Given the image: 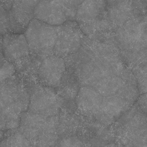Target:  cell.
Instances as JSON below:
<instances>
[{"instance_id":"cell-9","label":"cell","mask_w":147,"mask_h":147,"mask_svg":"<svg viewBox=\"0 0 147 147\" xmlns=\"http://www.w3.org/2000/svg\"><path fill=\"white\" fill-rule=\"evenodd\" d=\"M53 88L47 86L36 88L30 95L28 111L49 117L57 116L63 100Z\"/></svg>"},{"instance_id":"cell-6","label":"cell","mask_w":147,"mask_h":147,"mask_svg":"<svg viewBox=\"0 0 147 147\" xmlns=\"http://www.w3.org/2000/svg\"><path fill=\"white\" fill-rule=\"evenodd\" d=\"M58 26L33 19L24 33L30 51L45 58L52 55L57 41Z\"/></svg>"},{"instance_id":"cell-21","label":"cell","mask_w":147,"mask_h":147,"mask_svg":"<svg viewBox=\"0 0 147 147\" xmlns=\"http://www.w3.org/2000/svg\"><path fill=\"white\" fill-rule=\"evenodd\" d=\"M141 1L142 3V4L143 5H145V4H146L147 5V0H140Z\"/></svg>"},{"instance_id":"cell-15","label":"cell","mask_w":147,"mask_h":147,"mask_svg":"<svg viewBox=\"0 0 147 147\" xmlns=\"http://www.w3.org/2000/svg\"><path fill=\"white\" fill-rule=\"evenodd\" d=\"M32 146L29 140L18 131L2 141L1 147H28Z\"/></svg>"},{"instance_id":"cell-12","label":"cell","mask_w":147,"mask_h":147,"mask_svg":"<svg viewBox=\"0 0 147 147\" xmlns=\"http://www.w3.org/2000/svg\"><path fill=\"white\" fill-rule=\"evenodd\" d=\"M66 70L65 61L62 57L51 55L42 61L39 69V76L45 86L57 87L60 85Z\"/></svg>"},{"instance_id":"cell-19","label":"cell","mask_w":147,"mask_h":147,"mask_svg":"<svg viewBox=\"0 0 147 147\" xmlns=\"http://www.w3.org/2000/svg\"><path fill=\"white\" fill-rule=\"evenodd\" d=\"M60 145L61 147H81L84 146L83 143L76 138L69 137L63 138L61 141Z\"/></svg>"},{"instance_id":"cell-1","label":"cell","mask_w":147,"mask_h":147,"mask_svg":"<svg viewBox=\"0 0 147 147\" xmlns=\"http://www.w3.org/2000/svg\"><path fill=\"white\" fill-rule=\"evenodd\" d=\"M74 55L78 58L77 72L83 86L111 87L131 72L116 51L87 37Z\"/></svg>"},{"instance_id":"cell-5","label":"cell","mask_w":147,"mask_h":147,"mask_svg":"<svg viewBox=\"0 0 147 147\" xmlns=\"http://www.w3.org/2000/svg\"><path fill=\"white\" fill-rule=\"evenodd\" d=\"M75 21L85 36L95 39L107 26V0H85L76 10Z\"/></svg>"},{"instance_id":"cell-14","label":"cell","mask_w":147,"mask_h":147,"mask_svg":"<svg viewBox=\"0 0 147 147\" xmlns=\"http://www.w3.org/2000/svg\"><path fill=\"white\" fill-rule=\"evenodd\" d=\"M144 50L130 52L125 60L136 80L139 94L147 92V54Z\"/></svg>"},{"instance_id":"cell-11","label":"cell","mask_w":147,"mask_h":147,"mask_svg":"<svg viewBox=\"0 0 147 147\" xmlns=\"http://www.w3.org/2000/svg\"><path fill=\"white\" fill-rule=\"evenodd\" d=\"M108 100L90 86L82 87L76 98L77 107L82 114L95 118L100 122Z\"/></svg>"},{"instance_id":"cell-8","label":"cell","mask_w":147,"mask_h":147,"mask_svg":"<svg viewBox=\"0 0 147 147\" xmlns=\"http://www.w3.org/2000/svg\"><path fill=\"white\" fill-rule=\"evenodd\" d=\"M86 37L75 20H68L58 26L54 55L62 58L73 55L79 50Z\"/></svg>"},{"instance_id":"cell-7","label":"cell","mask_w":147,"mask_h":147,"mask_svg":"<svg viewBox=\"0 0 147 147\" xmlns=\"http://www.w3.org/2000/svg\"><path fill=\"white\" fill-rule=\"evenodd\" d=\"M116 38L120 47L128 52L147 49V15L127 20L117 29Z\"/></svg>"},{"instance_id":"cell-13","label":"cell","mask_w":147,"mask_h":147,"mask_svg":"<svg viewBox=\"0 0 147 147\" xmlns=\"http://www.w3.org/2000/svg\"><path fill=\"white\" fill-rule=\"evenodd\" d=\"M1 47L5 58L9 61H15L26 57L30 52L24 33H8L3 35Z\"/></svg>"},{"instance_id":"cell-4","label":"cell","mask_w":147,"mask_h":147,"mask_svg":"<svg viewBox=\"0 0 147 147\" xmlns=\"http://www.w3.org/2000/svg\"><path fill=\"white\" fill-rule=\"evenodd\" d=\"M114 128L116 140L127 146H147V114L136 105L120 117Z\"/></svg>"},{"instance_id":"cell-16","label":"cell","mask_w":147,"mask_h":147,"mask_svg":"<svg viewBox=\"0 0 147 147\" xmlns=\"http://www.w3.org/2000/svg\"><path fill=\"white\" fill-rule=\"evenodd\" d=\"M40 0H1V6L6 8L12 3H14L32 12Z\"/></svg>"},{"instance_id":"cell-2","label":"cell","mask_w":147,"mask_h":147,"mask_svg":"<svg viewBox=\"0 0 147 147\" xmlns=\"http://www.w3.org/2000/svg\"><path fill=\"white\" fill-rule=\"evenodd\" d=\"M1 82V129L18 128L21 114L28 111L30 95L13 76Z\"/></svg>"},{"instance_id":"cell-18","label":"cell","mask_w":147,"mask_h":147,"mask_svg":"<svg viewBox=\"0 0 147 147\" xmlns=\"http://www.w3.org/2000/svg\"><path fill=\"white\" fill-rule=\"evenodd\" d=\"M63 5L70 12L75 20V15L78 7L85 0H60Z\"/></svg>"},{"instance_id":"cell-20","label":"cell","mask_w":147,"mask_h":147,"mask_svg":"<svg viewBox=\"0 0 147 147\" xmlns=\"http://www.w3.org/2000/svg\"><path fill=\"white\" fill-rule=\"evenodd\" d=\"M137 105L140 109L147 114V92L141 94L138 98Z\"/></svg>"},{"instance_id":"cell-10","label":"cell","mask_w":147,"mask_h":147,"mask_svg":"<svg viewBox=\"0 0 147 147\" xmlns=\"http://www.w3.org/2000/svg\"><path fill=\"white\" fill-rule=\"evenodd\" d=\"M34 18L52 26H60L75 20L60 0H40L34 10Z\"/></svg>"},{"instance_id":"cell-17","label":"cell","mask_w":147,"mask_h":147,"mask_svg":"<svg viewBox=\"0 0 147 147\" xmlns=\"http://www.w3.org/2000/svg\"><path fill=\"white\" fill-rule=\"evenodd\" d=\"M15 72L13 64L9 62H5L1 69V82L13 76Z\"/></svg>"},{"instance_id":"cell-3","label":"cell","mask_w":147,"mask_h":147,"mask_svg":"<svg viewBox=\"0 0 147 147\" xmlns=\"http://www.w3.org/2000/svg\"><path fill=\"white\" fill-rule=\"evenodd\" d=\"M58 118L27 111L21 115L18 131L33 146H55L58 139Z\"/></svg>"}]
</instances>
